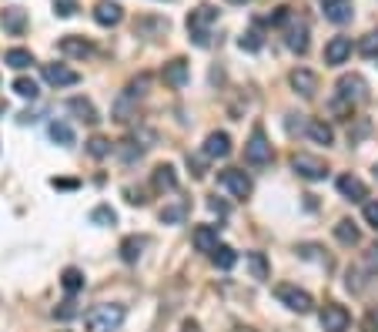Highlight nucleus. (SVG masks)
<instances>
[{"label": "nucleus", "instance_id": "15", "mask_svg": "<svg viewBox=\"0 0 378 332\" xmlns=\"http://www.w3.org/2000/svg\"><path fill=\"white\" fill-rule=\"evenodd\" d=\"M227 154H231V138H227L225 131H211L204 138V158L218 161V158H227Z\"/></svg>", "mask_w": 378, "mask_h": 332}, {"label": "nucleus", "instance_id": "46", "mask_svg": "<svg viewBox=\"0 0 378 332\" xmlns=\"http://www.w3.org/2000/svg\"><path fill=\"white\" fill-rule=\"evenodd\" d=\"M51 188H60V191H74L77 178H51Z\"/></svg>", "mask_w": 378, "mask_h": 332}, {"label": "nucleus", "instance_id": "27", "mask_svg": "<svg viewBox=\"0 0 378 332\" xmlns=\"http://www.w3.org/2000/svg\"><path fill=\"white\" fill-rule=\"evenodd\" d=\"M60 285H64V292H67V295H77V292L84 289V272L74 269V265H71V269H64V272H60Z\"/></svg>", "mask_w": 378, "mask_h": 332}, {"label": "nucleus", "instance_id": "35", "mask_svg": "<svg viewBox=\"0 0 378 332\" xmlns=\"http://www.w3.org/2000/svg\"><path fill=\"white\" fill-rule=\"evenodd\" d=\"M111 152H114V145H111L104 134H94V138L87 141V154H91V158H107Z\"/></svg>", "mask_w": 378, "mask_h": 332}, {"label": "nucleus", "instance_id": "43", "mask_svg": "<svg viewBox=\"0 0 378 332\" xmlns=\"http://www.w3.org/2000/svg\"><path fill=\"white\" fill-rule=\"evenodd\" d=\"M318 252H322L318 245H298V256H302V258H315V262H325V269H328V265H331V262H328V256H318Z\"/></svg>", "mask_w": 378, "mask_h": 332}, {"label": "nucleus", "instance_id": "41", "mask_svg": "<svg viewBox=\"0 0 378 332\" xmlns=\"http://www.w3.org/2000/svg\"><path fill=\"white\" fill-rule=\"evenodd\" d=\"M148 81H151V77L148 74H141L137 77V81H131V84H127V98H131V101H137V98H141V94H144V91H148Z\"/></svg>", "mask_w": 378, "mask_h": 332}, {"label": "nucleus", "instance_id": "21", "mask_svg": "<svg viewBox=\"0 0 378 332\" xmlns=\"http://www.w3.org/2000/svg\"><path fill=\"white\" fill-rule=\"evenodd\" d=\"M304 134L315 141V145H331L335 141V131H331V125H325V121H318V118H311L308 125H304Z\"/></svg>", "mask_w": 378, "mask_h": 332}, {"label": "nucleus", "instance_id": "54", "mask_svg": "<svg viewBox=\"0 0 378 332\" xmlns=\"http://www.w3.org/2000/svg\"><path fill=\"white\" fill-rule=\"evenodd\" d=\"M168 3H171V0H168Z\"/></svg>", "mask_w": 378, "mask_h": 332}, {"label": "nucleus", "instance_id": "29", "mask_svg": "<svg viewBox=\"0 0 378 332\" xmlns=\"http://www.w3.org/2000/svg\"><path fill=\"white\" fill-rule=\"evenodd\" d=\"M47 134H51V141L64 145V148H71V145H74V131H71V125H64V121H51Z\"/></svg>", "mask_w": 378, "mask_h": 332}, {"label": "nucleus", "instance_id": "2", "mask_svg": "<svg viewBox=\"0 0 378 332\" xmlns=\"http://www.w3.org/2000/svg\"><path fill=\"white\" fill-rule=\"evenodd\" d=\"M218 24V7L211 3H201L188 14V37L198 44V48H208L211 44V27Z\"/></svg>", "mask_w": 378, "mask_h": 332}, {"label": "nucleus", "instance_id": "8", "mask_svg": "<svg viewBox=\"0 0 378 332\" xmlns=\"http://www.w3.org/2000/svg\"><path fill=\"white\" fill-rule=\"evenodd\" d=\"M218 181H221V188H227L234 198H252V191H254L252 178H248L241 168H225V172L218 175Z\"/></svg>", "mask_w": 378, "mask_h": 332}, {"label": "nucleus", "instance_id": "18", "mask_svg": "<svg viewBox=\"0 0 378 332\" xmlns=\"http://www.w3.org/2000/svg\"><path fill=\"white\" fill-rule=\"evenodd\" d=\"M60 54H67V57H91L94 54V44L87 41V37H77V34H67V37H60Z\"/></svg>", "mask_w": 378, "mask_h": 332}, {"label": "nucleus", "instance_id": "50", "mask_svg": "<svg viewBox=\"0 0 378 332\" xmlns=\"http://www.w3.org/2000/svg\"><path fill=\"white\" fill-rule=\"evenodd\" d=\"M322 3V10H328V7H335V3H345V0H318Z\"/></svg>", "mask_w": 378, "mask_h": 332}, {"label": "nucleus", "instance_id": "48", "mask_svg": "<svg viewBox=\"0 0 378 332\" xmlns=\"http://www.w3.org/2000/svg\"><path fill=\"white\" fill-rule=\"evenodd\" d=\"M208 208H211L214 215H221V218L227 215V205H225V202H218V198H208Z\"/></svg>", "mask_w": 378, "mask_h": 332}, {"label": "nucleus", "instance_id": "26", "mask_svg": "<svg viewBox=\"0 0 378 332\" xmlns=\"http://www.w3.org/2000/svg\"><path fill=\"white\" fill-rule=\"evenodd\" d=\"M3 61H7V68H14V71H24L34 64V54L27 51V48H10V51L3 54Z\"/></svg>", "mask_w": 378, "mask_h": 332}, {"label": "nucleus", "instance_id": "1", "mask_svg": "<svg viewBox=\"0 0 378 332\" xmlns=\"http://www.w3.org/2000/svg\"><path fill=\"white\" fill-rule=\"evenodd\" d=\"M127 309L118 306V302H104V306H94L87 315H84V329L87 332H114L121 329Z\"/></svg>", "mask_w": 378, "mask_h": 332}, {"label": "nucleus", "instance_id": "45", "mask_svg": "<svg viewBox=\"0 0 378 332\" xmlns=\"http://www.w3.org/2000/svg\"><path fill=\"white\" fill-rule=\"evenodd\" d=\"M368 131H372V128H368V121L362 118V121H358V128H355V131L348 128V141H352V145H355V141H362V138H365Z\"/></svg>", "mask_w": 378, "mask_h": 332}, {"label": "nucleus", "instance_id": "31", "mask_svg": "<svg viewBox=\"0 0 378 332\" xmlns=\"http://www.w3.org/2000/svg\"><path fill=\"white\" fill-rule=\"evenodd\" d=\"M211 262H214V265H218V269H234V262H238V252H234V249H231V245H218V249H214V252H211Z\"/></svg>", "mask_w": 378, "mask_h": 332}, {"label": "nucleus", "instance_id": "44", "mask_svg": "<svg viewBox=\"0 0 378 332\" xmlns=\"http://www.w3.org/2000/svg\"><path fill=\"white\" fill-rule=\"evenodd\" d=\"M365 222H368V229L378 231V202H365Z\"/></svg>", "mask_w": 378, "mask_h": 332}, {"label": "nucleus", "instance_id": "53", "mask_svg": "<svg viewBox=\"0 0 378 332\" xmlns=\"http://www.w3.org/2000/svg\"><path fill=\"white\" fill-rule=\"evenodd\" d=\"M375 326H378V312H375Z\"/></svg>", "mask_w": 378, "mask_h": 332}, {"label": "nucleus", "instance_id": "32", "mask_svg": "<svg viewBox=\"0 0 378 332\" xmlns=\"http://www.w3.org/2000/svg\"><path fill=\"white\" fill-rule=\"evenodd\" d=\"M14 94L37 101V98H41V87H37V81H30V77H17V81H14Z\"/></svg>", "mask_w": 378, "mask_h": 332}, {"label": "nucleus", "instance_id": "36", "mask_svg": "<svg viewBox=\"0 0 378 332\" xmlns=\"http://www.w3.org/2000/svg\"><path fill=\"white\" fill-rule=\"evenodd\" d=\"M238 44H241V51H261V44H265V37H261V30H245L241 37H238Z\"/></svg>", "mask_w": 378, "mask_h": 332}, {"label": "nucleus", "instance_id": "52", "mask_svg": "<svg viewBox=\"0 0 378 332\" xmlns=\"http://www.w3.org/2000/svg\"><path fill=\"white\" fill-rule=\"evenodd\" d=\"M375 178H378V165H375Z\"/></svg>", "mask_w": 378, "mask_h": 332}, {"label": "nucleus", "instance_id": "39", "mask_svg": "<svg viewBox=\"0 0 378 332\" xmlns=\"http://www.w3.org/2000/svg\"><path fill=\"white\" fill-rule=\"evenodd\" d=\"M148 30H161V34H168V21H151V17H141L137 24H134V34H148Z\"/></svg>", "mask_w": 378, "mask_h": 332}, {"label": "nucleus", "instance_id": "42", "mask_svg": "<svg viewBox=\"0 0 378 332\" xmlns=\"http://www.w3.org/2000/svg\"><path fill=\"white\" fill-rule=\"evenodd\" d=\"M54 14H57V17H74L77 0H54Z\"/></svg>", "mask_w": 378, "mask_h": 332}, {"label": "nucleus", "instance_id": "34", "mask_svg": "<svg viewBox=\"0 0 378 332\" xmlns=\"http://www.w3.org/2000/svg\"><path fill=\"white\" fill-rule=\"evenodd\" d=\"M77 315H80V306H77L74 299H64L60 306H54V319H57V322H71Z\"/></svg>", "mask_w": 378, "mask_h": 332}, {"label": "nucleus", "instance_id": "4", "mask_svg": "<svg viewBox=\"0 0 378 332\" xmlns=\"http://www.w3.org/2000/svg\"><path fill=\"white\" fill-rule=\"evenodd\" d=\"M335 98L345 104H362L365 98H368V81L362 74H342L338 77V84H335Z\"/></svg>", "mask_w": 378, "mask_h": 332}, {"label": "nucleus", "instance_id": "25", "mask_svg": "<svg viewBox=\"0 0 378 332\" xmlns=\"http://www.w3.org/2000/svg\"><path fill=\"white\" fill-rule=\"evenodd\" d=\"M164 225H181L184 218H188V202H175V205H164L161 208V215H157Z\"/></svg>", "mask_w": 378, "mask_h": 332}, {"label": "nucleus", "instance_id": "19", "mask_svg": "<svg viewBox=\"0 0 378 332\" xmlns=\"http://www.w3.org/2000/svg\"><path fill=\"white\" fill-rule=\"evenodd\" d=\"M191 242H194V249L198 252H214L218 249V225H198L194 229V235H191Z\"/></svg>", "mask_w": 378, "mask_h": 332}, {"label": "nucleus", "instance_id": "23", "mask_svg": "<svg viewBox=\"0 0 378 332\" xmlns=\"http://www.w3.org/2000/svg\"><path fill=\"white\" fill-rule=\"evenodd\" d=\"M335 238H338L342 245H358V242H362V231H358V225H355L352 218H342V222L335 225Z\"/></svg>", "mask_w": 378, "mask_h": 332}, {"label": "nucleus", "instance_id": "3", "mask_svg": "<svg viewBox=\"0 0 378 332\" xmlns=\"http://www.w3.org/2000/svg\"><path fill=\"white\" fill-rule=\"evenodd\" d=\"M245 165H252V168L271 165V141H268V134H265L261 125H254L252 138H248V145H245Z\"/></svg>", "mask_w": 378, "mask_h": 332}, {"label": "nucleus", "instance_id": "7", "mask_svg": "<svg viewBox=\"0 0 378 332\" xmlns=\"http://www.w3.org/2000/svg\"><path fill=\"white\" fill-rule=\"evenodd\" d=\"M318 322H322L325 332H348L352 329V312L345 306H338V302H328L318 315Z\"/></svg>", "mask_w": 378, "mask_h": 332}, {"label": "nucleus", "instance_id": "40", "mask_svg": "<svg viewBox=\"0 0 378 332\" xmlns=\"http://www.w3.org/2000/svg\"><path fill=\"white\" fill-rule=\"evenodd\" d=\"M358 51L365 54V57H378V30H368V34L362 37V44H358Z\"/></svg>", "mask_w": 378, "mask_h": 332}, {"label": "nucleus", "instance_id": "28", "mask_svg": "<svg viewBox=\"0 0 378 332\" xmlns=\"http://www.w3.org/2000/svg\"><path fill=\"white\" fill-rule=\"evenodd\" d=\"M248 269H252V279H258V282H265L268 279V258H265V252H248Z\"/></svg>", "mask_w": 378, "mask_h": 332}, {"label": "nucleus", "instance_id": "13", "mask_svg": "<svg viewBox=\"0 0 378 332\" xmlns=\"http://www.w3.org/2000/svg\"><path fill=\"white\" fill-rule=\"evenodd\" d=\"M94 21L101 27H118L124 21V10H121V3H114V0H98V3H94Z\"/></svg>", "mask_w": 378, "mask_h": 332}, {"label": "nucleus", "instance_id": "17", "mask_svg": "<svg viewBox=\"0 0 378 332\" xmlns=\"http://www.w3.org/2000/svg\"><path fill=\"white\" fill-rule=\"evenodd\" d=\"M338 191H342V198H348V202H365V198H368V185L362 178H355V175H342V178H338Z\"/></svg>", "mask_w": 378, "mask_h": 332}, {"label": "nucleus", "instance_id": "51", "mask_svg": "<svg viewBox=\"0 0 378 332\" xmlns=\"http://www.w3.org/2000/svg\"><path fill=\"white\" fill-rule=\"evenodd\" d=\"M227 3H248V0H227Z\"/></svg>", "mask_w": 378, "mask_h": 332}, {"label": "nucleus", "instance_id": "5", "mask_svg": "<svg viewBox=\"0 0 378 332\" xmlns=\"http://www.w3.org/2000/svg\"><path fill=\"white\" fill-rule=\"evenodd\" d=\"M275 299L285 309L298 312V315H304V312H311V309H315L311 295H308L304 289H298V285H291V282H281V285H275Z\"/></svg>", "mask_w": 378, "mask_h": 332}, {"label": "nucleus", "instance_id": "9", "mask_svg": "<svg viewBox=\"0 0 378 332\" xmlns=\"http://www.w3.org/2000/svg\"><path fill=\"white\" fill-rule=\"evenodd\" d=\"M285 44L295 54L308 51V21H304V17H291V21L285 24Z\"/></svg>", "mask_w": 378, "mask_h": 332}, {"label": "nucleus", "instance_id": "10", "mask_svg": "<svg viewBox=\"0 0 378 332\" xmlns=\"http://www.w3.org/2000/svg\"><path fill=\"white\" fill-rule=\"evenodd\" d=\"M188 77H191V64L184 61V57H175V61H168L164 64V71H161V81L168 84V87H184L188 84Z\"/></svg>", "mask_w": 378, "mask_h": 332}, {"label": "nucleus", "instance_id": "6", "mask_svg": "<svg viewBox=\"0 0 378 332\" xmlns=\"http://www.w3.org/2000/svg\"><path fill=\"white\" fill-rule=\"evenodd\" d=\"M291 168L298 172V178L304 181H322L328 175V165L322 161V158H315V154L308 152H298L295 158H291Z\"/></svg>", "mask_w": 378, "mask_h": 332}, {"label": "nucleus", "instance_id": "49", "mask_svg": "<svg viewBox=\"0 0 378 332\" xmlns=\"http://www.w3.org/2000/svg\"><path fill=\"white\" fill-rule=\"evenodd\" d=\"M124 195H127V202H131V205H144V202H148V198H144L141 191H134V188H127Z\"/></svg>", "mask_w": 378, "mask_h": 332}, {"label": "nucleus", "instance_id": "55", "mask_svg": "<svg viewBox=\"0 0 378 332\" xmlns=\"http://www.w3.org/2000/svg\"><path fill=\"white\" fill-rule=\"evenodd\" d=\"M375 61H378V57H375Z\"/></svg>", "mask_w": 378, "mask_h": 332}, {"label": "nucleus", "instance_id": "14", "mask_svg": "<svg viewBox=\"0 0 378 332\" xmlns=\"http://www.w3.org/2000/svg\"><path fill=\"white\" fill-rule=\"evenodd\" d=\"M288 81H291V87H295L302 98H315V91H318V74L308 71V68H295V71L288 74Z\"/></svg>", "mask_w": 378, "mask_h": 332}, {"label": "nucleus", "instance_id": "37", "mask_svg": "<svg viewBox=\"0 0 378 332\" xmlns=\"http://www.w3.org/2000/svg\"><path fill=\"white\" fill-rule=\"evenodd\" d=\"M362 272H365L368 279H375V276H378V242L368 249V252H365V256H362Z\"/></svg>", "mask_w": 378, "mask_h": 332}, {"label": "nucleus", "instance_id": "33", "mask_svg": "<svg viewBox=\"0 0 378 332\" xmlns=\"http://www.w3.org/2000/svg\"><path fill=\"white\" fill-rule=\"evenodd\" d=\"M325 17L331 24H345V21H352V0H345V3H335V7H328Z\"/></svg>", "mask_w": 378, "mask_h": 332}, {"label": "nucleus", "instance_id": "16", "mask_svg": "<svg viewBox=\"0 0 378 332\" xmlns=\"http://www.w3.org/2000/svg\"><path fill=\"white\" fill-rule=\"evenodd\" d=\"M0 27L7 34H24L27 30V10L24 7H3L0 10Z\"/></svg>", "mask_w": 378, "mask_h": 332}, {"label": "nucleus", "instance_id": "24", "mask_svg": "<svg viewBox=\"0 0 378 332\" xmlns=\"http://www.w3.org/2000/svg\"><path fill=\"white\" fill-rule=\"evenodd\" d=\"M144 245H148V238H141V235H127L124 242H121V258H124V262H137L141 252H144Z\"/></svg>", "mask_w": 378, "mask_h": 332}, {"label": "nucleus", "instance_id": "20", "mask_svg": "<svg viewBox=\"0 0 378 332\" xmlns=\"http://www.w3.org/2000/svg\"><path fill=\"white\" fill-rule=\"evenodd\" d=\"M67 111H71V114H77L84 125H98V121H101L98 107L87 101V98H71V101H67Z\"/></svg>", "mask_w": 378, "mask_h": 332}, {"label": "nucleus", "instance_id": "38", "mask_svg": "<svg viewBox=\"0 0 378 332\" xmlns=\"http://www.w3.org/2000/svg\"><path fill=\"white\" fill-rule=\"evenodd\" d=\"M91 222H94V225H114V222H118V215H114V208H111V205H98V208L91 211Z\"/></svg>", "mask_w": 378, "mask_h": 332}, {"label": "nucleus", "instance_id": "22", "mask_svg": "<svg viewBox=\"0 0 378 332\" xmlns=\"http://www.w3.org/2000/svg\"><path fill=\"white\" fill-rule=\"evenodd\" d=\"M154 188L157 191H177V175L171 165H157L154 168Z\"/></svg>", "mask_w": 378, "mask_h": 332}, {"label": "nucleus", "instance_id": "11", "mask_svg": "<svg viewBox=\"0 0 378 332\" xmlns=\"http://www.w3.org/2000/svg\"><path fill=\"white\" fill-rule=\"evenodd\" d=\"M41 74H44V81H47L51 87H71V84L80 81V74L71 71V68H64V64H44Z\"/></svg>", "mask_w": 378, "mask_h": 332}, {"label": "nucleus", "instance_id": "12", "mask_svg": "<svg viewBox=\"0 0 378 332\" xmlns=\"http://www.w3.org/2000/svg\"><path fill=\"white\" fill-rule=\"evenodd\" d=\"M352 57V37H331L325 44V64L328 68H338Z\"/></svg>", "mask_w": 378, "mask_h": 332}, {"label": "nucleus", "instance_id": "30", "mask_svg": "<svg viewBox=\"0 0 378 332\" xmlns=\"http://www.w3.org/2000/svg\"><path fill=\"white\" fill-rule=\"evenodd\" d=\"M114 154H118L121 161L131 165V161H141L144 148H137V141H131V138H127V141H118V145H114Z\"/></svg>", "mask_w": 378, "mask_h": 332}, {"label": "nucleus", "instance_id": "47", "mask_svg": "<svg viewBox=\"0 0 378 332\" xmlns=\"http://www.w3.org/2000/svg\"><path fill=\"white\" fill-rule=\"evenodd\" d=\"M188 168L194 172V178H204V161L201 158H191V154H188Z\"/></svg>", "mask_w": 378, "mask_h": 332}]
</instances>
